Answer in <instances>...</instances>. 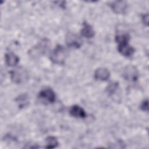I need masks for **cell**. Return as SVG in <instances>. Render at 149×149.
Wrapping results in <instances>:
<instances>
[{
	"instance_id": "obj_1",
	"label": "cell",
	"mask_w": 149,
	"mask_h": 149,
	"mask_svg": "<svg viewBox=\"0 0 149 149\" xmlns=\"http://www.w3.org/2000/svg\"><path fill=\"white\" fill-rule=\"evenodd\" d=\"M66 56L67 52L65 47L62 45H58L51 52L49 58L53 63L61 65L64 63Z\"/></svg>"
},
{
	"instance_id": "obj_2",
	"label": "cell",
	"mask_w": 149,
	"mask_h": 149,
	"mask_svg": "<svg viewBox=\"0 0 149 149\" xmlns=\"http://www.w3.org/2000/svg\"><path fill=\"white\" fill-rule=\"evenodd\" d=\"M12 81L16 84H21L24 82L28 78V74L23 68H19L10 72Z\"/></svg>"
},
{
	"instance_id": "obj_3",
	"label": "cell",
	"mask_w": 149,
	"mask_h": 149,
	"mask_svg": "<svg viewBox=\"0 0 149 149\" xmlns=\"http://www.w3.org/2000/svg\"><path fill=\"white\" fill-rule=\"evenodd\" d=\"M49 46V42L47 39H43L31 50L30 51V55L32 56H40L44 54L48 50Z\"/></svg>"
},
{
	"instance_id": "obj_4",
	"label": "cell",
	"mask_w": 149,
	"mask_h": 149,
	"mask_svg": "<svg viewBox=\"0 0 149 149\" xmlns=\"http://www.w3.org/2000/svg\"><path fill=\"white\" fill-rule=\"evenodd\" d=\"M123 77L129 81H135L139 77V72L137 68L133 65L126 66L122 72Z\"/></svg>"
},
{
	"instance_id": "obj_5",
	"label": "cell",
	"mask_w": 149,
	"mask_h": 149,
	"mask_svg": "<svg viewBox=\"0 0 149 149\" xmlns=\"http://www.w3.org/2000/svg\"><path fill=\"white\" fill-rule=\"evenodd\" d=\"M111 9L116 13L123 14L127 9V3L125 1H115L109 5Z\"/></svg>"
},
{
	"instance_id": "obj_6",
	"label": "cell",
	"mask_w": 149,
	"mask_h": 149,
	"mask_svg": "<svg viewBox=\"0 0 149 149\" xmlns=\"http://www.w3.org/2000/svg\"><path fill=\"white\" fill-rule=\"evenodd\" d=\"M38 97L50 103L55 102L56 99V95L54 91L51 88H45L42 90L39 93Z\"/></svg>"
},
{
	"instance_id": "obj_7",
	"label": "cell",
	"mask_w": 149,
	"mask_h": 149,
	"mask_svg": "<svg viewBox=\"0 0 149 149\" xmlns=\"http://www.w3.org/2000/svg\"><path fill=\"white\" fill-rule=\"evenodd\" d=\"M118 50L120 54L126 57L132 56L135 51L134 48L130 45L129 42L119 44L118 46Z\"/></svg>"
},
{
	"instance_id": "obj_8",
	"label": "cell",
	"mask_w": 149,
	"mask_h": 149,
	"mask_svg": "<svg viewBox=\"0 0 149 149\" xmlns=\"http://www.w3.org/2000/svg\"><path fill=\"white\" fill-rule=\"evenodd\" d=\"M111 73L108 69L99 68L94 72V78L100 81H106L110 77Z\"/></svg>"
},
{
	"instance_id": "obj_9",
	"label": "cell",
	"mask_w": 149,
	"mask_h": 149,
	"mask_svg": "<svg viewBox=\"0 0 149 149\" xmlns=\"http://www.w3.org/2000/svg\"><path fill=\"white\" fill-rule=\"evenodd\" d=\"M69 113L76 118H84L86 116V113L84 109L77 105H72L70 108Z\"/></svg>"
},
{
	"instance_id": "obj_10",
	"label": "cell",
	"mask_w": 149,
	"mask_h": 149,
	"mask_svg": "<svg viewBox=\"0 0 149 149\" xmlns=\"http://www.w3.org/2000/svg\"><path fill=\"white\" fill-rule=\"evenodd\" d=\"M5 63L8 66H15L17 65L19 62V58L14 53L9 52L6 53L5 55Z\"/></svg>"
},
{
	"instance_id": "obj_11",
	"label": "cell",
	"mask_w": 149,
	"mask_h": 149,
	"mask_svg": "<svg viewBox=\"0 0 149 149\" xmlns=\"http://www.w3.org/2000/svg\"><path fill=\"white\" fill-rule=\"evenodd\" d=\"M76 35L73 34H69L66 37V42L67 44L74 48H78L81 45V40L78 38Z\"/></svg>"
},
{
	"instance_id": "obj_12",
	"label": "cell",
	"mask_w": 149,
	"mask_h": 149,
	"mask_svg": "<svg viewBox=\"0 0 149 149\" xmlns=\"http://www.w3.org/2000/svg\"><path fill=\"white\" fill-rule=\"evenodd\" d=\"M81 34L83 37L87 38H91L94 36L95 31L90 24L86 22H84L83 27L81 30Z\"/></svg>"
},
{
	"instance_id": "obj_13",
	"label": "cell",
	"mask_w": 149,
	"mask_h": 149,
	"mask_svg": "<svg viewBox=\"0 0 149 149\" xmlns=\"http://www.w3.org/2000/svg\"><path fill=\"white\" fill-rule=\"evenodd\" d=\"M46 146L45 148H54L56 147L59 143L57 139L54 136H48L45 140Z\"/></svg>"
},
{
	"instance_id": "obj_14",
	"label": "cell",
	"mask_w": 149,
	"mask_h": 149,
	"mask_svg": "<svg viewBox=\"0 0 149 149\" xmlns=\"http://www.w3.org/2000/svg\"><path fill=\"white\" fill-rule=\"evenodd\" d=\"M28 97L26 94H22L19 95L16 98V101L18 103L20 108H23L26 107L28 104Z\"/></svg>"
},
{
	"instance_id": "obj_15",
	"label": "cell",
	"mask_w": 149,
	"mask_h": 149,
	"mask_svg": "<svg viewBox=\"0 0 149 149\" xmlns=\"http://www.w3.org/2000/svg\"><path fill=\"white\" fill-rule=\"evenodd\" d=\"M130 39L129 36L126 33H122L117 34L115 36V41L119 44L129 42Z\"/></svg>"
},
{
	"instance_id": "obj_16",
	"label": "cell",
	"mask_w": 149,
	"mask_h": 149,
	"mask_svg": "<svg viewBox=\"0 0 149 149\" xmlns=\"http://www.w3.org/2000/svg\"><path fill=\"white\" fill-rule=\"evenodd\" d=\"M119 87V83L116 81L111 82L107 87L106 91L109 95H113L118 90Z\"/></svg>"
},
{
	"instance_id": "obj_17",
	"label": "cell",
	"mask_w": 149,
	"mask_h": 149,
	"mask_svg": "<svg viewBox=\"0 0 149 149\" xmlns=\"http://www.w3.org/2000/svg\"><path fill=\"white\" fill-rule=\"evenodd\" d=\"M140 108L141 110L144 111H148V100L146 99L144 100L141 105H140Z\"/></svg>"
},
{
	"instance_id": "obj_18",
	"label": "cell",
	"mask_w": 149,
	"mask_h": 149,
	"mask_svg": "<svg viewBox=\"0 0 149 149\" xmlns=\"http://www.w3.org/2000/svg\"><path fill=\"white\" fill-rule=\"evenodd\" d=\"M141 20H142V22L144 23V24H145L146 26H148V13L144 14L141 17Z\"/></svg>"
}]
</instances>
